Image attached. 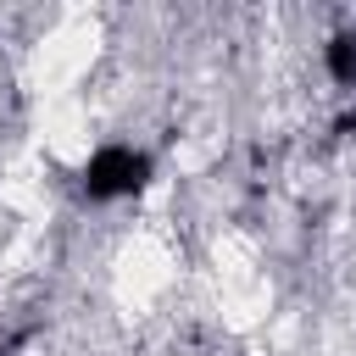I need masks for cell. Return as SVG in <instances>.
I'll return each instance as SVG.
<instances>
[{"instance_id":"obj_1","label":"cell","mask_w":356,"mask_h":356,"mask_svg":"<svg viewBox=\"0 0 356 356\" xmlns=\"http://www.w3.org/2000/svg\"><path fill=\"white\" fill-rule=\"evenodd\" d=\"M150 178V156L134 150V145H100L83 167V195L89 200H128L139 195Z\"/></svg>"}]
</instances>
